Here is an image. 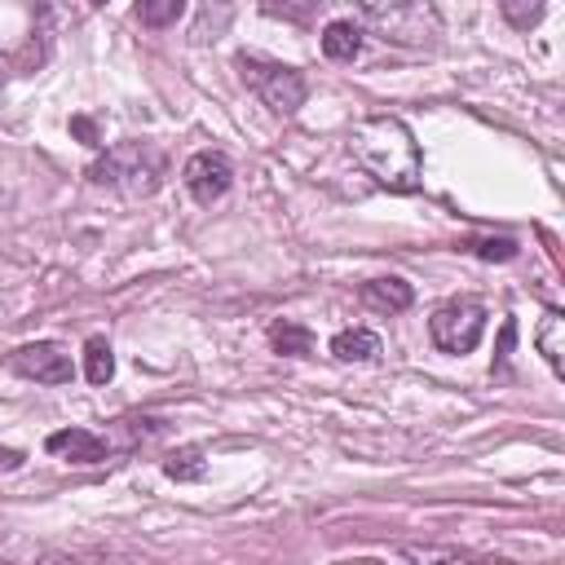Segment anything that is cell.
Wrapping results in <instances>:
<instances>
[{
    "label": "cell",
    "mask_w": 565,
    "mask_h": 565,
    "mask_svg": "<svg viewBox=\"0 0 565 565\" xmlns=\"http://www.w3.org/2000/svg\"><path fill=\"white\" fill-rule=\"evenodd\" d=\"M349 150L384 190H393V194L419 190V146H415V132L397 115L358 119L349 128Z\"/></svg>",
    "instance_id": "obj_1"
},
{
    "label": "cell",
    "mask_w": 565,
    "mask_h": 565,
    "mask_svg": "<svg viewBox=\"0 0 565 565\" xmlns=\"http://www.w3.org/2000/svg\"><path fill=\"white\" fill-rule=\"evenodd\" d=\"M163 172H168V154L154 141H115L110 150H102L88 163V181L93 185L119 190L128 199L154 194L163 185Z\"/></svg>",
    "instance_id": "obj_2"
},
{
    "label": "cell",
    "mask_w": 565,
    "mask_h": 565,
    "mask_svg": "<svg viewBox=\"0 0 565 565\" xmlns=\"http://www.w3.org/2000/svg\"><path fill=\"white\" fill-rule=\"evenodd\" d=\"M362 18L375 35L402 49H437L441 40V13L433 0H358Z\"/></svg>",
    "instance_id": "obj_3"
},
{
    "label": "cell",
    "mask_w": 565,
    "mask_h": 565,
    "mask_svg": "<svg viewBox=\"0 0 565 565\" xmlns=\"http://www.w3.org/2000/svg\"><path fill=\"white\" fill-rule=\"evenodd\" d=\"M243 84L274 110V115H296L309 97V84L296 66H282V62H269V57H256V53H238L234 57Z\"/></svg>",
    "instance_id": "obj_4"
},
{
    "label": "cell",
    "mask_w": 565,
    "mask_h": 565,
    "mask_svg": "<svg viewBox=\"0 0 565 565\" xmlns=\"http://www.w3.org/2000/svg\"><path fill=\"white\" fill-rule=\"evenodd\" d=\"M486 331V305L481 300H446L428 318V335L441 353H472Z\"/></svg>",
    "instance_id": "obj_5"
},
{
    "label": "cell",
    "mask_w": 565,
    "mask_h": 565,
    "mask_svg": "<svg viewBox=\"0 0 565 565\" xmlns=\"http://www.w3.org/2000/svg\"><path fill=\"white\" fill-rule=\"evenodd\" d=\"M9 366L35 384H71L75 366H71V353L53 340H35V344H22L9 353Z\"/></svg>",
    "instance_id": "obj_6"
},
{
    "label": "cell",
    "mask_w": 565,
    "mask_h": 565,
    "mask_svg": "<svg viewBox=\"0 0 565 565\" xmlns=\"http://www.w3.org/2000/svg\"><path fill=\"white\" fill-rule=\"evenodd\" d=\"M234 185V163L221 150H199L185 163V190L194 194V203H216L225 199V190Z\"/></svg>",
    "instance_id": "obj_7"
},
{
    "label": "cell",
    "mask_w": 565,
    "mask_h": 565,
    "mask_svg": "<svg viewBox=\"0 0 565 565\" xmlns=\"http://www.w3.org/2000/svg\"><path fill=\"white\" fill-rule=\"evenodd\" d=\"M44 450L49 455H62L71 463H102L110 455L106 441L97 433H88V428H57V433H49L44 437Z\"/></svg>",
    "instance_id": "obj_8"
},
{
    "label": "cell",
    "mask_w": 565,
    "mask_h": 565,
    "mask_svg": "<svg viewBox=\"0 0 565 565\" xmlns=\"http://www.w3.org/2000/svg\"><path fill=\"white\" fill-rule=\"evenodd\" d=\"M411 300H415V291H411V282L406 278H371V282H362V305L366 309H375V313H402V309H411Z\"/></svg>",
    "instance_id": "obj_9"
},
{
    "label": "cell",
    "mask_w": 565,
    "mask_h": 565,
    "mask_svg": "<svg viewBox=\"0 0 565 565\" xmlns=\"http://www.w3.org/2000/svg\"><path fill=\"white\" fill-rule=\"evenodd\" d=\"M322 53L331 62H353L362 53V26L353 18H335L322 26Z\"/></svg>",
    "instance_id": "obj_10"
},
{
    "label": "cell",
    "mask_w": 565,
    "mask_h": 565,
    "mask_svg": "<svg viewBox=\"0 0 565 565\" xmlns=\"http://www.w3.org/2000/svg\"><path fill=\"white\" fill-rule=\"evenodd\" d=\"M534 344H539V353L547 358V366H552L556 375H565V313H561V309H547V313H543V322H539V331H534Z\"/></svg>",
    "instance_id": "obj_11"
},
{
    "label": "cell",
    "mask_w": 565,
    "mask_h": 565,
    "mask_svg": "<svg viewBox=\"0 0 565 565\" xmlns=\"http://www.w3.org/2000/svg\"><path fill=\"white\" fill-rule=\"evenodd\" d=\"M331 358H340V362H371V358H380V335L366 331V327H349V331H340L331 340Z\"/></svg>",
    "instance_id": "obj_12"
},
{
    "label": "cell",
    "mask_w": 565,
    "mask_h": 565,
    "mask_svg": "<svg viewBox=\"0 0 565 565\" xmlns=\"http://www.w3.org/2000/svg\"><path fill=\"white\" fill-rule=\"evenodd\" d=\"M269 344H274V353L305 358V353H313V331H309L305 322L282 318V322H274V327H269Z\"/></svg>",
    "instance_id": "obj_13"
},
{
    "label": "cell",
    "mask_w": 565,
    "mask_h": 565,
    "mask_svg": "<svg viewBox=\"0 0 565 565\" xmlns=\"http://www.w3.org/2000/svg\"><path fill=\"white\" fill-rule=\"evenodd\" d=\"M84 375H88V384H110V375H115V353H110V344L102 340V335H93L88 344H84Z\"/></svg>",
    "instance_id": "obj_14"
},
{
    "label": "cell",
    "mask_w": 565,
    "mask_h": 565,
    "mask_svg": "<svg viewBox=\"0 0 565 565\" xmlns=\"http://www.w3.org/2000/svg\"><path fill=\"white\" fill-rule=\"evenodd\" d=\"M181 13H185V0H137V22L150 31L172 26Z\"/></svg>",
    "instance_id": "obj_15"
},
{
    "label": "cell",
    "mask_w": 565,
    "mask_h": 565,
    "mask_svg": "<svg viewBox=\"0 0 565 565\" xmlns=\"http://www.w3.org/2000/svg\"><path fill=\"white\" fill-rule=\"evenodd\" d=\"M163 472H168L172 481H199V477H203V450H199V446H185V450L168 455V459H163Z\"/></svg>",
    "instance_id": "obj_16"
},
{
    "label": "cell",
    "mask_w": 565,
    "mask_h": 565,
    "mask_svg": "<svg viewBox=\"0 0 565 565\" xmlns=\"http://www.w3.org/2000/svg\"><path fill=\"white\" fill-rule=\"evenodd\" d=\"M499 9H503V18H508L516 31H530V26H539L547 0H499Z\"/></svg>",
    "instance_id": "obj_17"
},
{
    "label": "cell",
    "mask_w": 565,
    "mask_h": 565,
    "mask_svg": "<svg viewBox=\"0 0 565 565\" xmlns=\"http://www.w3.org/2000/svg\"><path fill=\"white\" fill-rule=\"evenodd\" d=\"M468 252L481 256V260H512L516 238H468Z\"/></svg>",
    "instance_id": "obj_18"
},
{
    "label": "cell",
    "mask_w": 565,
    "mask_h": 565,
    "mask_svg": "<svg viewBox=\"0 0 565 565\" xmlns=\"http://www.w3.org/2000/svg\"><path fill=\"white\" fill-rule=\"evenodd\" d=\"M397 552H402V556H415V561H455V556H459L455 547H441V552H437V547H397Z\"/></svg>",
    "instance_id": "obj_19"
},
{
    "label": "cell",
    "mask_w": 565,
    "mask_h": 565,
    "mask_svg": "<svg viewBox=\"0 0 565 565\" xmlns=\"http://www.w3.org/2000/svg\"><path fill=\"white\" fill-rule=\"evenodd\" d=\"M71 128H75V132H79V137H84L88 146H102V137H97V128H93V119H84V115H79V119H71Z\"/></svg>",
    "instance_id": "obj_20"
},
{
    "label": "cell",
    "mask_w": 565,
    "mask_h": 565,
    "mask_svg": "<svg viewBox=\"0 0 565 565\" xmlns=\"http://www.w3.org/2000/svg\"><path fill=\"white\" fill-rule=\"evenodd\" d=\"M22 450H13V446H0V472H13V468H22Z\"/></svg>",
    "instance_id": "obj_21"
},
{
    "label": "cell",
    "mask_w": 565,
    "mask_h": 565,
    "mask_svg": "<svg viewBox=\"0 0 565 565\" xmlns=\"http://www.w3.org/2000/svg\"><path fill=\"white\" fill-rule=\"evenodd\" d=\"M512 340H516V322H503V340H499V366H503V358H508Z\"/></svg>",
    "instance_id": "obj_22"
},
{
    "label": "cell",
    "mask_w": 565,
    "mask_h": 565,
    "mask_svg": "<svg viewBox=\"0 0 565 565\" xmlns=\"http://www.w3.org/2000/svg\"><path fill=\"white\" fill-rule=\"evenodd\" d=\"M93 4H106V0H93Z\"/></svg>",
    "instance_id": "obj_23"
}]
</instances>
